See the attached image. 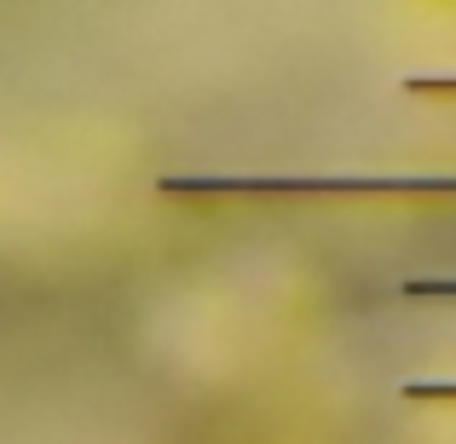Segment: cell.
<instances>
[{
    "label": "cell",
    "mask_w": 456,
    "mask_h": 444,
    "mask_svg": "<svg viewBox=\"0 0 456 444\" xmlns=\"http://www.w3.org/2000/svg\"><path fill=\"white\" fill-rule=\"evenodd\" d=\"M404 295L411 300H456V278H411Z\"/></svg>",
    "instance_id": "277c9868"
},
{
    "label": "cell",
    "mask_w": 456,
    "mask_h": 444,
    "mask_svg": "<svg viewBox=\"0 0 456 444\" xmlns=\"http://www.w3.org/2000/svg\"><path fill=\"white\" fill-rule=\"evenodd\" d=\"M411 99H456V76H404Z\"/></svg>",
    "instance_id": "3957f363"
},
{
    "label": "cell",
    "mask_w": 456,
    "mask_h": 444,
    "mask_svg": "<svg viewBox=\"0 0 456 444\" xmlns=\"http://www.w3.org/2000/svg\"><path fill=\"white\" fill-rule=\"evenodd\" d=\"M404 404H456V381H404Z\"/></svg>",
    "instance_id": "7a4b0ae2"
},
{
    "label": "cell",
    "mask_w": 456,
    "mask_h": 444,
    "mask_svg": "<svg viewBox=\"0 0 456 444\" xmlns=\"http://www.w3.org/2000/svg\"><path fill=\"white\" fill-rule=\"evenodd\" d=\"M162 197H387L456 202V174H167Z\"/></svg>",
    "instance_id": "6da1fadb"
}]
</instances>
